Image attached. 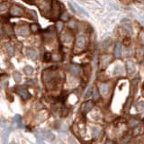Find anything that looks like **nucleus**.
Listing matches in <instances>:
<instances>
[{
  "instance_id": "21",
  "label": "nucleus",
  "mask_w": 144,
  "mask_h": 144,
  "mask_svg": "<svg viewBox=\"0 0 144 144\" xmlns=\"http://www.w3.org/2000/svg\"><path fill=\"white\" fill-rule=\"evenodd\" d=\"M44 136H45L48 140H53L54 139H55L54 135L52 133V132H51V131H46L45 132H44Z\"/></svg>"
},
{
  "instance_id": "23",
  "label": "nucleus",
  "mask_w": 144,
  "mask_h": 144,
  "mask_svg": "<svg viewBox=\"0 0 144 144\" xmlns=\"http://www.w3.org/2000/svg\"><path fill=\"white\" fill-rule=\"evenodd\" d=\"M93 97H94V100H95V101H97L99 99V92L97 88L93 91Z\"/></svg>"
},
{
  "instance_id": "4",
  "label": "nucleus",
  "mask_w": 144,
  "mask_h": 144,
  "mask_svg": "<svg viewBox=\"0 0 144 144\" xmlns=\"http://www.w3.org/2000/svg\"><path fill=\"white\" fill-rule=\"evenodd\" d=\"M16 92H17L18 95L24 99V100H27V99H29L31 97L28 91L26 90L25 88L23 87V86H17V87H16Z\"/></svg>"
},
{
  "instance_id": "13",
  "label": "nucleus",
  "mask_w": 144,
  "mask_h": 144,
  "mask_svg": "<svg viewBox=\"0 0 144 144\" xmlns=\"http://www.w3.org/2000/svg\"><path fill=\"white\" fill-rule=\"evenodd\" d=\"M114 55L115 58H120L122 56V45H121L120 42H117L115 44V47H114Z\"/></svg>"
},
{
  "instance_id": "26",
  "label": "nucleus",
  "mask_w": 144,
  "mask_h": 144,
  "mask_svg": "<svg viewBox=\"0 0 144 144\" xmlns=\"http://www.w3.org/2000/svg\"><path fill=\"white\" fill-rule=\"evenodd\" d=\"M121 74H123V68L120 67V66H117L115 68V70H114V75H120Z\"/></svg>"
},
{
  "instance_id": "5",
  "label": "nucleus",
  "mask_w": 144,
  "mask_h": 144,
  "mask_svg": "<svg viewBox=\"0 0 144 144\" xmlns=\"http://www.w3.org/2000/svg\"><path fill=\"white\" fill-rule=\"evenodd\" d=\"M68 70L70 74H72L73 76H79L80 72H81V69L78 65H76V64H71L69 65L68 67Z\"/></svg>"
},
{
  "instance_id": "10",
  "label": "nucleus",
  "mask_w": 144,
  "mask_h": 144,
  "mask_svg": "<svg viewBox=\"0 0 144 144\" xmlns=\"http://www.w3.org/2000/svg\"><path fill=\"white\" fill-rule=\"evenodd\" d=\"M126 69L127 73L130 74V75H132L135 72V65L131 60H128L126 62Z\"/></svg>"
},
{
  "instance_id": "22",
  "label": "nucleus",
  "mask_w": 144,
  "mask_h": 144,
  "mask_svg": "<svg viewBox=\"0 0 144 144\" xmlns=\"http://www.w3.org/2000/svg\"><path fill=\"white\" fill-rule=\"evenodd\" d=\"M8 5L7 3H1L0 4V13H2V12H5L6 10L8 9Z\"/></svg>"
},
{
  "instance_id": "6",
  "label": "nucleus",
  "mask_w": 144,
  "mask_h": 144,
  "mask_svg": "<svg viewBox=\"0 0 144 144\" xmlns=\"http://www.w3.org/2000/svg\"><path fill=\"white\" fill-rule=\"evenodd\" d=\"M111 60H112V57L110 55H103L100 59V66H101L102 69H105L109 65V63L111 62Z\"/></svg>"
},
{
  "instance_id": "14",
  "label": "nucleus",
  "mask_w": 144,
  "mask_h": 144,
  "mask_svg": "<svg viewBox=\"0 0 144 144\" xmlns=\"http://www.w3.org/2000/svg\"><path fill=\"white\" fill-rule=\"evenodd\" d=\"M61 41H63V42H70L71 41H72V35H71V33H69V32H64L62 35H61Z\"/></svg>"
},
{
  "instance_id": "32",
  "label": "nucleus",
  "mask_w": 144,
  "mask_h": 144,
  "mask_svg": "<svg viewBox=\"0 0 144 144\" xmlns=\"http://www.w3.org/2000/svg\"><path fill=\"white\" fill-rule=\"evenodd\" d=\"M91 94H92V89H91V88H88L87 90H86V94H85L84 97L85 98H88V97H91Z\"/></svg>"
},
{
  "instance_id": "3",
  "label": "nucleus",
  "mask_w": 144,
  "mask_h": 144,
  "mask_svg": "<svg viewBox=\"0 0 144 144\" xmlns=\"http://www.w3.org/2000/svg\"><path fill=\"white\" fill-rule=\"evenodd\" d=\"M60 4L58 3V1L56 0H54L53 2H52V15L53 18H57L60 16Z\"/></svg>"
},
{
  "instance_id": "19",
  "label": "nucleus",
  "mask_w": 144,
  "mask_h": 144,
  "mask_svg": "<svg viewBox=\"0 0 144 144\" xmlns=\"http://www.w3.org/2000/svg\"><path fill=\"white\" fill-rule=\"evenodd\" d=\"M14 79L16 83H20L22 80V77H21V74L19 72H15L14 73Z\"/></svg>"
},
{
  "instance_id": "11",
  "label": "nucleus",
  "mask_w": 144,
  "mask_h": 144,
  "mask_svg": "<svg viewBox=\"0 0 144 144\" xmlns=\"http://www.w3.org/2000/svg\"><path fill=\"white\" fill-rule=\"evenodd\" d=\"M25 52H26V55H27L28 58H30L31 60H36V59L38 58V54H37L36 51H34L33 49L28 48V49H26Z\"/></svg>"
},
{
  "instance_id": "18",
  "label": "nucleus",
  "mask_w": 144,
  "mask_h": 144,
  "mask_svg": "<svg viewBox=\"0 0 144 144\" xmlns=\"http://www.w3.org/2000/svg\"><path fill=\"white\" fill-rule=\"evenodd\" d=\"M52 59V55L51 54V52H45L44 53V56H43V60L45 61V62H49L50 60Z\"/></svg>"
},
{
  "instance_id": "12",
  "label": "nucleus",
  "mask_w": 144,
  "mask_h": 144,
  "mask_svg": "<svg viewBox=\"0 0 144 144\" xmlns=\"http://www.w3.org/2000/svg\"><path fill=\"white\" fill-rule=\"evenodd\" d=\"M99 91L103 95H106L109 93V86L106 83H102L99 85Z\"/></svg>"
},
{
  "instance_id": "1",
  "label": "nucleus",
  "mask_w": 144,
  "mask_h": 144,
  "mask_svg": "<svg viewBox=\"0 0 144 144\" xmlns=\"http://www.w3.org/2000/svg\"><path fill=\"white\" fill-rule=\"evenodd\" d=\"M42 80L47 88L52 89L58 84L60 80V75L55 69H47L42 72Z\"/></svg>"
},
{
  "instance_id": "9",
  "label": "nucleus",
  "mask_w": 144,
  "mask_h": 144,
  "mask_svg": "<svg viewBox=\"0 0 144 144\" xmlns=\"http://www.w3.org/2000/svg\"><path fill=\"white\" fill-rule=\"evenodd\" d=\"M17 33L19 35H22V36H26V35L29 34V28L25 24L20 25L17 28Z\"/></svg>"
},
{
  "instance_id": "31",
  "label": "nucleus",
  "mask_w": 144,
  "mask_h": 144,
  "mask_svg": "<svg viewBox=\"0 0 144 144\" xmlns=\"http://www.w3.org/2000/svg\"><path fill=\"white\" fill-rule=\"evenodd\" d=\"M139 38H140V41L141 42V44L144 45V31H141L139 34Z\"/></svg>"
},
{
  "instance_id": "17",
  "label": "nucleus",
  "mask_w": 144,
  "mask_h": 144,
  "mask_svg": "<svg viewBox=\"0 0 144 144\" xmlns=\"http://www.w3.org/2000/svg\"><path fill=\"white\" fill-rule=\"evenodd\" d=\"M7 51L9 56H13L14 52H15V50H14V47L11 45V44H7Z\"/></svg>"
},
{
  "instance_id": "2",
  "label": "nucleus",
  "mask_w": 144,
  "mask_h": 144,
  "mask_svg": "<svg viewBox=\"0 0 144 144\" xmlns=\"http://www.w3.org/2000/svg\"><path fill=\"white\" fill-rule=\"evenodd\" d=\"M9 14H10V15H12V16L20 17V16L24 15V9L18 7V6H13V7H11L10 11H9Z\"/></svg>"
},
{
  "instance_id": "20",
  "label": "nucleus",
  "mask_w": 144,
  "mask_h": 144,
  "mask_svg": "<svg viewBox=\"0 0 144 144\" xmlns=\"http://www.w3.org/2000/svg\"><path fill=\"white\" fill-rule=\"evenodd\" d=\"M136 109L139 112H141V111H144V101L139 102V103L136 105Z\"/></svg>"
},
{
  "instance_id": "7",
  "label": "nucleus",
  "mask_w": 144,
  "mask_h": 144,
  "mask_svg": "<svg viewBox=\"0 0 144 144\" xmlns=\"http://www.w3.org/2000/svg\"><path fill=\"white\" fill-rule=\"evenodd\" d=\"M94 102L93 101H86L82 105V112L84 113L85 114H87L94 108Z\"/></svg>"
},
{
  "instance_id": "29",
  "label": "nucleus",
  "mask_w": 144,
  "mask_h": 144,
  "mask_svg": "<svg viewBox=\"0 0 144 144\" xmlns=\"http://www.w3.org/2000/svg\"><path fill=\"white\" fill-rule=\"evenodd\" d=\"M62 27H63L62 22H58V23H57V24H56L57 31H58V32H61V30H62Z\"/></svg>"
},
{
  "instance_id": "25",
  "label": "nucleus",
  "mask_w": 144,
  "mask_h": 144,
  "mask_svg": "<svg viewBox=\"0 0 144 144\" xmlns=\"http://www.w3.org/2000/svg\"><path fill=\"white\" fill-rule=\"evenodd\" d=\"M139 124V121L138 120H135V119H132V120H131V122H130V123H129V125H130V127H136L137 125Z\"/></svg>"
},
{
  "instance_id": "24",
  "label": "nucleus",
  "mask_w": 144,
  "mask_h": 144,
  "mask_svg": "<svg viewBox=\"0 0 144 144\" xmlns=\"http://www.w3.org/2000/svg\"><path fill=\"white\" fill-rule=\"evenodd\" d=\"M30 29H31V31H32V32H38V30H39V26H38V24H31Z\"/></svg>"
},
{
  "instance_id": "37",
  "label": "nucleus",
  "mask_w": 144,
  "mask_h": 144,
  "mask_svg": "<svg viewBox=\"0 0 144 144\" xmlns=\"http://www.w3.org/2000/svg\"><path fill=\"white\" fill-rule=\"evenodd\" d=\"M141 1H144V0H141Z\"/></svg>"
},
{
  "instance_id": "28",
  "label": "nucleus",
  "mask_w": 144,
  "mask_h": 144,
  "mask_svg": "<svg viewBox=\"0 0 144 144\" xmlns=\"http://www.w3.org/2000/svg\"><path fill=\"white\" fill-rule=\"evenodd\" d=\"M92 134L93 137H97V136L99 135V130L97 127H93L92 128Z\"/></svg>"
},
{
  "instance_id": "34",
  "label": "nucleus",
  "mask_w": 144,
  "mask_h": 144,
  "mask_svg": "<svg viewBox=\"0 0 144 144\" xmlns=\"http://www.w3.org/2000/svg\"><path fill=\"white\" fill-rule=\"evenodd\" d=\"M61 19L63 20V21H67L68 19H69V15H68V13H63L62 15H61Z\"/></svg>"
},
{
  "instance_id": "8",
  "label": "nucleus",
  "mask_w": 144,
  "mask_h": 144,
  "mask_svg": "<svg viewBox=\"0 0 144 144\" xmlns=\"http://www.w3.org/2000/svg\"><path fill=\"white\" fill-rule=\"evenodd\" d=\"M86 46V38L84 36L77 37L76 40V47L78 49H83Z\"/></svg>"
},
{
  "instance_id": "15",
  "label": "nucleus",
  "mask_w": 144,
  "mask_h": 144,
  "mask_svg": "<svg viewBox=\"0 0 144 144\" xmlns=\"http://www.w3.org/2000/svg\"><path fill=\"white\" fill-rule=\"evenodd\" d=\"M24 71L27 76H31L33 73V69H32V67H31V66H26V67H24Z\"/></svg>"
},
{
  "instance_id": "16",
  "label": "nucleus",
  "mask_w": 144,
  "mask_h": 144,
  "mask_svg": "<svg viewBox=\"0 0 144 144\" xmlns=\"http://www.w3.org/2000/svg\"><path fill=\"white\" fill-rule=\"evenodd\" d=\"M123 29H124V31L126 32V33L128 35H131V33H132V29H131V27L130 26V24H123Z\"/></svg>"
},
{
  "instance_id": "35",
  "label": "nucleus",
  "mask_w": 144,
  "mask_h": 144,
  "mask_svg": "<svg viewBox=\"0 0 144 144\" xmlns=\"http://www.w3.org/2000/svg\"><path fill=\"white\" fill-rule=\"evenodd\" d=\"M106 144H114V142H113V141H111V140H108V141L106 142Z\"/></svg>"
},
{
  "instance_id": "27",
  "label": "nucleus",
  "mask_w": 144,
  "mask_h": 144,
  "mask_svg": "<svg viewBox=\"0 0 144 144\" xmlns=\"http://www.w3.org/2000/svg\"><path fill=\"white\" fill-rule=\"evenodd\" d=\"M15 122H16V123L18 124V126H19V128H22L23 127V124H22V120H21V117H20L19 115H16L15 117Z\"/></svg>"
},
{
  "instance_id": "30",
  "label": "nucleus",
  "mask_w": 144,
  "mask_h": 144,
  "mask_svg": "<svg viewBox=\"0 0 144 144\" xmlns=\"http://www.w3.org/2000/svg\"><path fill=\"white\" fill-rule=\"evenodd\" d=\"M76 26H77V23H76L74 20H71V21L69 22V27L70 29H75Z\"/></svg>"
},
{
  "instance_id": "36",
  "label": "nucleus",
  "mask_w": 144,
  "mask_h": 144,
  "mask_svg": "<svg viewBox=\"0 0 144 144\" xmlns=\"http://www.w3.org/2000/svg\"><path fill=\"white\" fill-rule=\"evenodd\" d=\"M46 1H50V0H46Z\"/></svg>"
},
{
  "instance_id": "33",
  "label": "nucleus",
  "mask_w": 144,
  "mask_h": 144,
  "mask_svg": "<svg viewBox=\"0 0 144 144\" xmlns=\"http://www.w3.org/2000/svg\"><path fill=\"white\" fill-rule=\"evenodd\" d=\"M110 43H111V40H110V39L106 40V41H104V42H103V48H106V47H108Z\"/></svg>"
}]
</instances>
